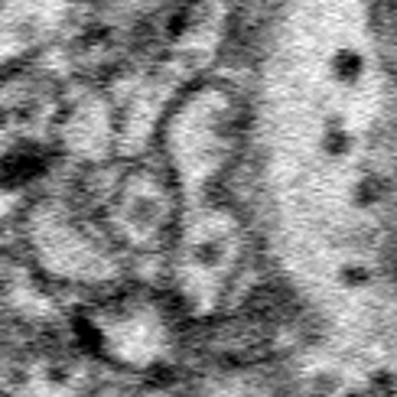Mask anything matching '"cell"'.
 <instances>
[{
	"instance_id": "obj_1",
	"label": "cell",
	"mask_w": 397,
	"mask_h": 397,
	"mask_svg": "<svg viewBox=\"0 0 397 397\" xmlns=\"http://www.w3.org/2000/svg\"><path fill=\"white\" fill-rule=\"evenodd\" d=\"M332 72H336L342 82H352V78L362 72V56L358 52H336V59H332Z\"/></svg>"
},
{
	"instance_id": "obj_2",
	"label": "cell",
	"mask_w": 397,
	"mask_h": 397,
	"mask_svg": "<svg viewBox=\"0 0 397 397\" xmlns=\"http://www.w3.org/2000/svg\"><path fill=\"white\" fill-rule=\"evenodd\" d=\"M322 147H326V153H329V157H338V153L348 150V134H346V130H329V134H326V140H322Z\"/></svg>"
},
{
	"instance_id": "obj_3",
	"label": "cell",
	"mask_w": 397,
	"mask_h": 397,
	"mask_svg": "<svg viewBox=\"0 0 397 397\" xmlns=\"http://www.w3.org/2000/svg\"><path fill=\"white\" fill-rule=\"evenodd\" d=\"M195 257H199L202 264H215V261H219V248H215V245H202V248H195Z\"/></svg>"
},
{
	"instance_id": "obj_4",
	"label": "cell",
	"mask_w": 397,
	"mask_h": 397,
	"mask_svg": "<svg viewBox=\"0 0 397 397\" xmlns=\"http://www.w3.org/2000/svg\"><path fill=\"white\" fill-rule=\"evenodd\" d=\"M134 219L137 221H144V219H153V209H157V205H153V202H147V199H137V202H134Z\"/></svg>"
}]
</instances>
